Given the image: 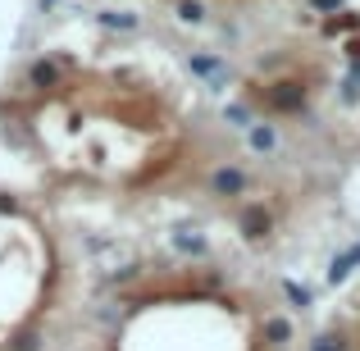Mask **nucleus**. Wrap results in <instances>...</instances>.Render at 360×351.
<instances>
[{"instance_id":"nucleus-1","label":"nucleus","mask_w":360,"mask_h":351,"mask_svg":"<svg viewBox=\"0 0 360 351\" xmlns=\"http://www.w3.org/2000/svg\"><path fill=\"white\" fill-rule=\"evenodd\" d=\"M251 101H260L269 115H306L310 87L301 78H274V82H264L260 91H251Z\"/></svg>"},{"instance_id":"nucleus-20","label":"nucleus","mask_w":360,"mask_h":351,"mask_svg":"<svg viewBox=\"0 0 360 351\" xmlns=\"http://www.w3.org/2000/svg\"><path fill=\"white\" fill-rule=\"evenodd\" d=\"M347 78H352V82H360V60H347Z\"/></svg>"},{"instance_id":"nucleus-16","label":"nucleus","mask_w":360,"mask_h":351,"mask_svg":"<svg viewBox=\"0 0 360 351\" xmlns=\"http://www.w3.org/2000/svg\"><path fill=\"white\" fill-rule=\"evenodd\" d=\"M310 351H347V338L338 333V328H328V333H315V343Z\"/></svg>"},{"instance_id":"nucleus-12","label":"nucleus","mask_w":360,"mask_h":351,"mask_svg":"<svg viewBox=\"0 0 360 351\" xmlns=\"http://www.w3.org/2000/svg\"><path fill=\"white\" fill-rule=\"evenodd\" d=\"M174 18L183 27H201L205 18H210V5H205V0H174Z\"/></svg>"},{"instance_id":"nucleus-13","label":"nucleus","mask_w":360,"mask_h":351,"mask_svg":"<svg viewBox=\"0 0 360 351\" xmlns=\"http://www.w3.org/2000/svg\"><path fill=\"white\" fill-rule=\"evenodd\" d=\"M283 297H288L292 310H310L315 306V292H310L306 283H297V279H283Z\"/></svg>"},{"instance_id":"nucleus-8","label":"nucleus","mask_w":360,"mask_h":351,"mask_svg":"<svg viewBox=\"0 0 360 351\" xmlns=\"http://www.w3.org/2000/svg\"><path fill=\"white\" fill-rule=\"evenodd\" d=\"M246 151H255V155H274V151H278V123L255 119L251 128H246Z\"/></svg>"},{"instance_id":"nucleus-10","label":"nucleus","mask_w":360,"mask_h":351,"mask_svg":"<svg viewBox=\"0 0 360 351\" xmlns=\"http://www.w3.org/2000/svg\"><path fill=\"white\" fill-rule=\"evenodd\" d=\"M319 32H324V37H333V42H338V37H352V32H360V14L342 5L338 14H328L324 23H319Z\"/></svg>"},{"instance_id":"nucleus-9","label":"nucleus","mask_w":360,"mask_h":351,"mask_svg":"<svg viewBox=\"0 0 360 351\" xmlns=\"http://www.w3.org/2000/svg\"><path fill=\"white\" fill-rule=\"evenodd\" d=\"M292 338H297V328H292L288 315H269V319L260 324V343H264V347H288Z\"/></svg>"},{"instance_id":"nucleus-6","label":"nucleus","mask_w":360,"mask_h":351,"mask_svg":"<svg viewBox=\"0 0 360 351\" xmlns=\"http://www.w3.org/2000/svg\"><path fill=\"white\" fill-rule=\"evenodd\" d=\"M169 246H174L183 260H196V264L210 260V237L196 233V229H174V233H169Z\"/></svg>"},{"instance_id":"nucleus-4","label":"nucleus","mask_w":360,"mask_h":351,"mask_svg":"<svg viewBox=\"0 0 360 351\" xmlns=\"http://www.w3.org/2000/svg\"><path fill=\"white\" fill-rule=\"evenodd\" d=\"M274 229H278V215H274L269 201H242V210H238L242 242H269Z\"/></svg>"},{"instance_id":"nucleus-17","label":"nucleus","mask_w":360,"mask_h":351,"mask_svg":"<svg viewBox=\"0 0 360 351\" xmlns=\"http://www.w3.org/2000/svg\"><path fill=\"white\" fill-rule=\"evenodd\" d=\"M306 5L315 9V14H324V18H328V14H338V9H342L347 0H306Z\"/></svg>"},{"instance_id":"nucleus-15","label":"nucleus","mask_w":360,"mask_h":351,"mask_svg":"<svg viewBox=\"0 0 360 351\" xmlns=\"http://www.w3.org/2000/svg\"><path fill=\"white\" fill-rule=\"evenodd\" d=\"M5 351H41V333H37V328H18L5 343Z\"/></svg>"},{"instance_id":"nucleus-18","label":"nucleus","mask_w":360,"mask_h":351,"mask_svg":"<svg viewBox=\"0 0 360 351\" xmlns=\"http://www.w3.org/2000/svg\"><path fill=\"white\" fill-rule=\"evenodd\" d=\"M342 55H347V60H360V32L342 37Z\"/></svg>"},{"instance_id":"nucleus-2","label":"nucleus","mask_w":360,"mask_h":351,"mask_svg":"<svg viewBox=\"0 0 360 351\" xmlns=\"http://www.w3.org/2000/svg\"><path fill=\"white\" fill-rule=\"evenodd\" d=\"M205 192H210L214 201H246L251 174H246V165H238V160H219V165H210V174H205Z\"/></svg>"},{"instance_id":"nucleus-11","label":"nucleus","mask_w":360,"mask_h":351,"mask_svg":"<svg viewBox=\"0 0 360 351\" xmlns=\"http://www.w3.org/2000/svg\"><path fill=\"white\" fill-rule=\"evenodd\" d=\"M96 27H105V32H137V27H141V14H132V9H101V14H96Z\"/></svg>"},{"instance_id":"nucleus-5","label":"nucleus","mask_w":360,"mask_h":351,"mask_svg":"<svg viewBox=\"0 0 360 351\" xmlns=\"http://www.w3.org/2000/svg\"><path fill=\"white\" fill-rule=\"evenodd\" d=\"M187 73L201 78L205 87H224V73H229V60L219 51H192L187 55Z\"/></svg>"},{"instance_id":"nucleus-14","label":"nucleus","mask_w":360,"mask_h":351,"mask_svg":"<svg viewBox=\"0 0 360 351\" xmlns=\"http://www.w3.org/2000/svg\"><path fill=\"white\" fill-rule=\"evenodd\" d=\"M224 123H233V128H251V123H255V110H251V101H233V106H224Z\"/></svg>"},{"instance_id":"nucleus-3","label":"nucleus","mask_w":360,"mask_h":351,"mask_svg":"<svg viewBox=\"0 0 360 351\" xmlns=\"http://www.w3.org/2000/svg\"><path fill=\"white\" fill-rule=\"evenodd\" d=\"M64 73H69V60H64V55H37V60L27 64L23 82L37 96H55V91L64 87Z\"/></svg>"},{"instance_id":"nucleus-7","label":"nucleus","mask_w":360,"mask_h":351,"mask_svg":"<svg viewBox=\"0 0 360 351\" xmlns=\"http://www.w3.org/2000/svg\"><path fill=\"white\" fill-rule=\"evenodd\" d=\"M356 269H360V242H352L347 251H338L333 260H328V274H324V283H328V288H342V283L352 279Z\"/></svg>"},{"instance_id":"nucleus-19","label":"nucleus","mask_w":360,"mask_h":351,"mask_svg":"<svg viewBox=\"0 0 360 351\" xmlns=\"http://www.w3.org/2000/svg\"><path fill=\"white\" fill-rule=\"evenodd\" d=\"M55 5L60 0H37V14H55Z\"/></svg>"}]
</instances>
